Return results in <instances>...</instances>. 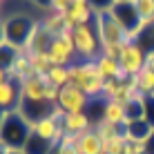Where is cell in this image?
Returning <instances> with one entry per match:
<instances>
[{
  "instance_id": "1",
  "label": "cell",
  "mask_w": 154,
  "mask_h": 154,
  "mask_svg": "<svg viewBox=\"0 0 154 154\" xmlns=\"http://www.w3.org/2000/svg\"><path fill=\"white\" fill-rule=\"evenodd\" d=\"M94 27H96L98 40H100V54L112 56L119 60L121 51L125 45H130V36L125 34V29L114 20V16L109 11H96L94 16Z\"/></svg>"
},
{
  "instance_id": "2",
  "label": "cell",
  "mask_w": 154,
  "mask_h": 154,
  "mask_svg": "<svg viewBox=\"0 0 154 154\" xmlns=\"http://www.w3.org/2000/svg\"><path fill=\"white\" fill-rule=\"evenodd\" d=\"M69 83L83 89L89 98H100L105 87V78L100 76L94 60H74L69 65Z\"/></svg>"
},
{
  "instance_id": "3",
  "label": "cell",
  "mask_w": 154,
  "mask_h": 154,
  "mask_svg": "<svg viewBox=\"0 0 154 154\" xmlns=\"http://www.w3.org/2000/svg\"><path fill=\"white\" fill-rule=\"evenodd\" d=\"M31 132H34V125H31L18 109L5 114L2 125H0V139H2V143L7 147H11V150H23L25 143L29 141Z\"/></svg>"
},
{
  "instance_id": "4",
  "label": "cell",
  "mask_w": 154,
  "mask_h": 154,
  "mask_svg": "<svg viewBox=\"0 0 154 154\" xmlns=\"http://www.w3.org/2000/svg\"><path fill=\"white\" fill-rule=\"evenodd\" d=\"M38 20L40 18H34V16H27V14H11L7 18H2L7 42L25 49L29 38H31V34H34V29H36V25H38Z\"/></svg>"
},
{
  "instance_id": "5",
  "label": "cell",
  "mask_w": 154,
  "mask_h": 154,
  "mask_svg": "<svg viewBox=\"0 0 154 154\" xmlns=\"http://www.w3.org/2000/svg\"><path fill=\"white\" fill-rule=\"evenodd\" d=\"M74 47H76V60H96L100 56V40L96 27L92 25H78L72 31Z\"/></svg>"
},
{
  "instance_id": "6",
  "label": "cell",
  "mask_w": 154,
  "mask_h": 154,
  "mask_svg": "<svg viewBox=\"0 0 154 154\" xmlns=\"http://www.w3.org/2000/svg\"><path fill=\"white\" fill-rule=\"evenodd\" d=\"M109 14H112L114 20L125 29V34L130 36L132 42H136V38L141 36V31L147 29V25L141 20L139 11H136L134 2H114L112 9H109Z\"/></svg>"
},
{
  "instance_id": "7",
  "label": "cell",
  "mask_w": 154,
  "mask_h": 154,
  "mask_svg": "<svg viewBox=\"0 0 154 154\" xmlns=\"http://www.w3.org/2000/svg\"><path fill=\"white\" fill-rule=\"evenodd\" d=\"M89 103H92V98H89L83 89H78L76 85L69 83V85H65V87L60 89L56 105H58L65 114H76V112H87Z\"/></svg>"
},
{
  "instance_id": "8",
  "label": "cell",
  "mask_w": 154,
  "mask_h": 154,
  "mask_svg": "<svg viewBox=\"0 0 154 154\" xmlns=\"http://www.w3.org/2000/svg\"><path fill=\"white\" fill-rule=\"evenodd\" d=\"M49 60L56 67H69L76 60V47H74V38L72 34H60L58 38L51 42L49 47Z\"/></svg>"
},
{
  "instance_id": "9",
  "label": "cell",
  "mask_w": 154,
  "mask_h": 154,
  "mask_svg": "<svg viewBox=\"0 0 154 154\" xmlns=\"http://www.w3.org/2000/svg\"><path fill=\"white\" fill-rule=\"evenodd\" d=\"M145 56L147 54L139 47V42H130V45H125L123 51H121L119 65L127 76H136V74H141L145 69Z\"/></svg>"
},
{
  "instance_id": "10",
  "label": "cell",
  "mask_w": 154,
  "mask_h": 154,
  "mask_svg": "<svg viewBox=\"0 0 154 154\" xmlns=\"http://www.w3.org/2000/svg\"><path fill=\"white\" fill-rule=\"evenodd\" d=\"M23 103V89L16 78L9 76V81L0 85V109L2 112H16Z\"/></svg>"
},
{
  "instance_id": "11",
  "label": "cell",
  "mask_w": 154,
  "mask_h": 154,
  "mask_svg": "<svg viewBox=\"0 0 154 154\" xmlns=\"http://www.w3.org/2000/svg\"><path fill=\"white\" fill-rule=\"evenodd\" d=\"M56 38H58V36H54L51 31H47L45 25L38 20V25H36L34 34H31L27 47H25L23 51H25V54H47V51H49V47H51V42H54Z\"/></svg>"
},
{
  "instance_id": "12",
  "label": "cell",
  "mask_w": 154,
  "mask_h": 154,
  "mask_svg": "<svg viewBox=\"0 0 154 154\" xmlns=\"http://www.w3.org/2000/svg\"><path fill=\"white\" fill-rule=\"evenodd\" d=\"M63 132L65 134H74V136H81L85 132L94 130V121L92 116L87 112H76V114H65V119H63Z\"/></svg>"
},
{
  "instance_id": "13",
  "label": "cell",
  "mask_w": 154,
  "mask_h": 154,
  "mask_svg": "<svg viewBox=\"0 0 154 154\" xmlns=\"http://www.w3.org/2000/svg\"><path fill=\"white\" fill-rule=\"evenodd\" d=\"M47 87H49L47 76H34V78H29V81L20 83L23 100H47ZM47 103H49V100H47Z\"/></svg>"
},
{
  "instance_id": "14",
  "label": "cell",
  "mask_w": 154,
  "mask_h": 154,
  "mask_svg": "<svg viewBox=\"0 0 154 154\" xmlns=\"http://www.w3.org/2000/svg\"><path fill=\"white\" fill-rule=\"evenodd\" d=\"M34 132L40 136V139H47V141H51V143H60L63 139V127L56 123L51 116H45V119H40L38 123H34Z\"/></svg>"
},
{
  "instance_id": "15",
  "label": "cell",
  "mask_w": 154,
  "mask_h": 154,
  "mask_svg": "<svg viewBox=\"0 0 154 154\" xmlns=\"http://www.w3.org/2000/svg\"><path fill=\"white\" fill-rule=\"evenodd\" d=\"M105 143L96 134V130H89L78 136V154H105Z\"/></svg>"
},
{
  "instance_id": "16",
  "label": "cell",
  "mask_w": 154,
  "mask_h": 154,
  "mask_svg": "<svg viewBox=\"0 0 154 154\" xmlns=\"http://www.w3.org/2000/svg\"><path fill=\"white\" fill-rule=\"evenodd\" d=\"M9 76L16 78L18 83H25V81H29V78H34V76H38L34 69V65H31V60H29V56L25 54H20L18 58H16V63H14V67L9 69Z\"/></svg>"
},
{
  "instance_id": "17",
  "label": "cell",
  "mask_w": 154,
  "mask_h": 154,
  "mask_svg": "<svg viewBox=\"0 0 154 154\" xmlns=\"http://www.w3.org/2000/svg\"><path fill=\"white\" fill-rule=\"evenodd\" d=\"M125 141L127 139H136V141H147L152 136L154 127L147 123V121H132V123H125Z\"/></svg>"
},
{
  "instance_id": "18",
  "label": "cell",
  "mask_w": 154,
  "mask_h": 154,
  "mask_svg": "<svg viewBox=\"0 0 154 154\" xmlns=\"http://www.w3.org/2000/svg\"><path fill=\"white\" fill-rule=\"evenodd\" d=\"M100 121H107V123H114V125H123L125 123V105L116 103V100H105Z\"/></svg>"
},
{
  "instance_id": "19",
  "label": "cell",
  "mask_w": 154,
  "mask_h": 154,
  "mask_svg": "<svg viewBox=\"0 0 154 154\" xmlns=\"http://www.w3.org/2000/svg\"><path fill=\"white\" fill-rule=\"evenodd\" d=\"M96 67H98V72H100V76L105 78V81H109V78H119L121 76V65H119V60L112 56H105V54H100L96 60Z\"/></svg>"
},
{
  "instance_id": "20",
  "label": "cell",
  "mask_w": 154,
  "mask_h": 154,
  "mask_svg": "<svg viewBox=\"0 0 154 154\" xmlns=\"http://www.w3.org/2000/svg\"><path fill=\"white\" fill-rule=\"evenodd\" d=\"M58 145V143H51V141H47V139H40L36 132H31V136H29V141L25 143V147H23V152L25 154H51V150Z\"/></svg>"
},
{
  "instance_id": "21",
  "label": "cell",
  "mask_w": 154,
  "mask_h": 154,
  "mask_svg": "<svg viewBox=\"0 0 154 154\" xmlns=\"http://www.w3.org/2000/svg\"><path fill=\"white\" fill-rule=\"evenodd\" d=\"M40 23L45 25V29H47V31H51L54 36L67 34V25H65V16H63V14H56V11H47V14L40 18Z\"/></svg>"
},
{
  "instance_id": "22",
  "label": "cell",
  "mask_w": 154,
  "mask_h": 154,
  "mask_svg": "<svg viewBox=\"0 0 154 154\" xmlns=\"http://www.w3.org/2000/svg\"><path fill=\"white\" fill-rule=\"evenodd\" d=\"M143 114H145V96H143V94H136V96L125 105V123L143 121Z\"/></svg>"
},
{
  "instance_id": "23",
  "label": "cell",
  "mask_w": 154,
  "mask_h": 154,
  "mask_svg": "<svg viewBox=\"0 0 154 154\" xmlns=\"http://www.w3.org/2000/svg\"><path fill=\"white\" fill-rule=\"evenodd\" d=\"M20 54H23V49H20V47L11 45V42H2V45H0V69L9 72V69L14 67L16 58H18Z\"/></svg>"
},
{
  "instance_id": "24",
  "label": "cell",
  "mask_w": 154,
  "mask_h": 154,
  "mask_svg": "<svg viewBox=\"0 0 154 154\" xmlns=\"http://www.w3.org/2000/svg\"><path fill=\"white\" fill-rule=\"evenodd\" d=\"M136 87H139V94L143 96H152L154 94V69L145 67L141 74H136Z\"/></svg>"
},
{
  "instance_id": "25",
  "label": "cell",
  "mask_w": 154,
  "mask_h": 154,
  "mask_svg": "<svg viewBox=\"0 0 154 154\" xmlns=\"http://www.w3.org/2000/svg\"><path fill=\"white\" fill-rule=\"evenodd\" d=\"M96 134L100 136L103 141H109V139H116V136H123L125 134V127L123 125H114V123H107V121H98L94 125Z\"/></svg>"
},
{
  "instance_id": "26",
  "label": "cell",
  "mask_w": 154,
  "mask_h": 154,
  "mask_svg": "<svg viewBox=\"0 0 154 154\" xmlns=\"http://www.w3.org/2000/svg\"><path fill=\"white\" fill-rule=\"evenodd\" d=\"M47 76V81H49L54 87H58V89H63L65 85H69V67H51L49 72L45 74Z\"/></svg>"
},
{
  "instance_id": "27",
  "label": "cell",
  "mask_w": 154,
  "mask_h": 154,
  "mask_svg": "<svg viewBox=\"0 0 154 154\" xmlns=\"http://www.w3.org/2000/svg\"><path fill=\"white\" fill-rule=\"evenodd\" d=\"M132 2H134L141 20L147 25V27H152L154 25V0H132Z\"/></svg>"
},
{
  "instance_id": "28",
  "label": "cell",
  "mask_w": 154,
  "mask_h": 154,
  "mask_svg": "<svg viewBox=\"0 0 154 154\" xmlns=\"http://www.w3.org/2000/svg\"><path fill=\"white\" fill-rule=\"evenodd\" d=\"M29 56V60H31V65H34V69L38 76H45L47 72L51 69V60H49V54H27Z\"/></svg>"
},
{
  "instance_id": "29",
  "label": "cell",
  "mask_w": 154,
  "mask_h": 154,
  "mask_svg": "<svg viewBox=\"0 0 154 154\" xmlns=\"http://www.w3.org/2000/svg\"><path fill=\"white\" fill-rule=\"evenodd\" d=\"M105 143V154H125V134L123 136H116V139H109V141H103Z\"/></svg>"
},
{
  "instance_id": "30",
  "label": "cell",
  "mask_w": 154,
  "mask_h": 154,
  "mask_svg": "<svg viewBox=\"0 0 154 154\" xmlns=\"http://www.w3.org/2000/svg\"><path fill=\"white\" fill-rule=\"evenodd\" d=\"M125 154H145V141L127 139V143H125Z\"/></svg>"
},
{
  "instance_id": "31",
  "label": "cell",
  "mask_w": 154,
  "mask_h": 154,
  "mask_svg": "<svg viewBox=\"0 0 154 154\" xmlns=\"http://www.w3.org/2000/svg\"><path fill=\"white\" fill-rule=\"evenodd\" d=\"M74 0H51V7L49 11H56V14H67L72 9Z\"/></svg>"
},
{
  "instance_id": "32",
  "label": "cell",
  "mask_w": 154,
  "mask_h": 154,
  "mask_svg": "<svg viewBox=\"0 0 154 154\" xmlns=\"http://www.w3.org/2000/svg\"><path fill=\"white\" fill-rule=\"evenodd\" d=\"M143 121H147L154 127V94L152 96H145V114H143Z\"/></svg>"
},
{
  "instance_id": "33",
  "label": "cell",
  "mask_w": 154,
  "mask_h": 154,
  "mask_svg": "<svg viewBox=\"0 0 154 154\" xmlns=\"http://www.w3.org/2000/svg\"><path fill=\"white\" fill-rule=\"evenodd\" d=\"M114 5V0H89V7L94 11H109Z\"/></svg>"
},
{
  "instance_id": "34",
  "label": "cell",
  "mask_w": 154,
  "mask_h": 154,
  "mask_svg": "<svg viewBox=\"0 0 154 154\" xmlns=\"http://www.w3.org/2000/svg\"><path fill=\"white\" fill-rule=\"evenodd\" d=\"M31 2H34L36 7L45 9V11H49V7H51V0H31Z\"/></svg>"
},
{
  "instance_id": "35",
  "label": "cell",
  "mask_w": 154,
  "mask_h": 154,
  "mask_svg": "<svg viewBox=\"0 0 154 154\" xmlns=\"http://www.w3.org/2000/svg\"><path fill=\"white\" fill-rule=\"evenodd\" d=\"M145 154H154V132H152V136L145 141Z\"/></svg>"
},
{
  "instance_id": "36",
  "label": "cell",
  "mask_w": 154,
  "mask_h": 154,
  "mask_svg": "<svg viewBox=\"0 0 154 154\" xmlns=\"http://www.w3.org/2000/svg\"><path fill=\"white\" fill-rule=\"evenodd\" d=\"M9 152H11V147H7L2 143V139H0V154H9Z\"/></svg>"
},
{
  "instance_id": "37",
  "label": "cell",
  "mask_w": 154,
  "mask_h": 154,
  "mask_svg": "<svg viewBox=\"0 0 154 154\" xmlns=\"http://www.w3.org/2000/svg\"><path fill=\"white\" fill-rule=\"evenodd\" d=\"M5 81H9V72H5V69H0V85H2Z\"/></svg>"
},
{
  "instance_id": "38",
  "label": "cell",
  "mask_w": 154,
  "mask_h": 154,
  "mask_svg": "<svg viewBox=\"0 0 154 154\" xmlns=\"http://www.w3.org/2000/svg\"><path fill=\"white\" fill-rule=\"evenodd\" d=\"M74 5H89V0H74ZM72 5V7H74Z\"/></svg>"
},
{
  "instance_id": "39",
  "label": "cell",
  "mask_w": 154,
  "mask_h": 154,
  "mask_svg": "<svg viewBox=\"0 0 154 154\" xmlns=\"http://www.w3.org/2000/svg\"><path fill=\"white\" fill-rule=\"evenodd\" d=\"M9 154H25V152H23V150H11Z\"/></svg>"
},
{
  "instance_id": "40",
  "label": "cell",
  "mask_w": 154,
  "mask_h": 154,
  "mask_svg": "<svg viewBox=\"0 0 154 154\" xmlns=\"http://www.w3.org/2000/svg\"><path fill=\"white\" fill-rule=\"evenodd\" d=\"M114 2H132V0H114Z\"/></svg>"
},
{
  "instance_id": "41",
  "label": "cell",
  "mask_w": 154,
  "mask_h": 154,
  "mask_svg": "<svg viewBox=\"0 0 154 154\" xmlns=\"http://www.w3.org/2000/svg\"><path fill=\"white\" fill-rule=\"evenodd\" d=\"M0 2H2V0H0Z\"/></svg>"
},
{
  "instance_id": "42",
  "label": "cell",
  "mask_w": 154,
  "mask_h": 154,
  "mask_svg": "<svg viewBox=\"0 0 154 154\" xmlns=\"http://www.w3.org/2000/svg\"><path fill=\"white\" fill-rule=\"evenodd\" d=\"M152 27H154V25H152Z\"/></svg>"
}]
</instances>
